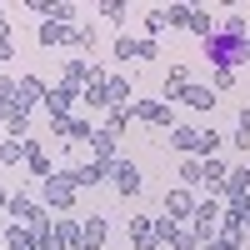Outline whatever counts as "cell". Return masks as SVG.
Listing matches in <instances>:
<instances>
[{
  "instance_id": "cell-14",
  "label": "cell",
  "mask_w": 250,
  "mask_h": 250,
  "mask_svg": "<svg viewBox=\"0 0 250 250\" xmlns=\"http://www.w3.org/2000/svg\"><path fill=\"white\" fill-rule=\"evenodd\" d=\"M35 40L40 45H75V25H55V20H40V30H35Z\"/></svg>"
},
{
  "instance_id": "cell-15",
  "label": "cell",
  "mask_w": 250,
  "mask_h": 250,
  "mask_svg": "<svg viewBox=\"0 0 250 250\" xmlns=\"http://www.w3.org/2000/svg\"><path fill=\"white\" fill-rule=\"evenodd\" d=\"M175 100H180V105H190V110H215V105H220V100H215V85H185Z\"/></svg>"
},
{
  "instance_id": "cell-11",
  "label": "cell",
  "mask_w": 250,
  "mask_h": 250,
  "mask_svg": "<svg viewBox=\"0 0 250 250\" xmlns=\"http://www.w3.org/2000/svg\"><path fill=\"white\" fill-rule=\"evenodd\" d=\"M225 205H235V200H245L250 195V165H230V175H225V185L215 190Z\"/></svg>"
},
{
  "instance_id": "cell-40",
  "label": "cell",
  "mask_w": 250,
  "mask_h": 250,
  "mask_svg": "<svg viewBox=\"0 0 250 250\" xmlns=\"http://www.w3.org/2000/svg\"><path fill=\"white\" fill-rule=\"evenodd\" d=\"M5 205H10V195H5V185H0V210H5Z\"/></svg>"
},
{
  "instance_id": "cell-37",
  "label": "cell",
  "mask_w": 250,
  "mask_h": 250,
  "mask_svg": "<svg viewBox=\"0 0 250 250\" xmlns=\"http://www.w3.org/2000/svg\"><path fill=\"white\" fill-rule=\"evenodd\" d=\"M230 85H235V70H215V95L230 90Z\"/></svg>"
},
{
  "instance_id": "cell-26",
  "label": "cell",
  "mask_w": 250,
  "mask_h": 250,
  "mask_svg": "<svg viewBox=\"0 0 250 250\" xmlns=\"http://www.w3.org/2000/svg\"><path fill=\"white\" fill-rule=\"evenodd\" d=\"M80 105H90V110H110V90H105V80H95V85L80 90Z\"/></svg>"
},
{
  "instance_id": "cell-32",
  "label": "cell",
  "mask_w": 250,
  "mask_h": 250,
  "mask_svg": "<svg viewBox=\"0 0 250 250\" xmlns=\"http://www.w3.org/2000/svg\"><path fill=\"white\" fill-rule=\"evenodd\" d=\"M145 30H150V40L165 35V30H170V15H165V10H150V15H145Z\"/></svg>"
},
{
  "instance_id": "cell-24",
  "label": "cell",
  "mask_w": 250,
  "mask_h": 250,
  "mask_svg": "<svg viewBox=\"0 0 250 250\" xmlns=\"http://www.w3.org/2000/svg\"><path fill=\"white\" fill-rule=\"evenodd\" d=\"M15 110H25V105H20V80H5V75H0V120L15 115Z\"/></svg>"
},
{
  "instance_id": "cell-10",
  "label": "cell",
  "mask_w": 250,
  "mask_h": 250,
  "mask_svg": "<svg viewBox=\"0 0 250 250\" xmlns=\"http://www.w3.org/2000/svg\"><path fill=\"white\" fill-rule=\"evenodd\" d=\"M130 110H135V120H145V125H170V130L180 125V120H175V110L165 105V100H135Z\"/></svg>"
},
{
  "instance_id": "cell-16",
  "label": "cell",
  "mask_w": 250,
  "mask_h": 250,
  "mask_svg": "<svg viewBox=\"0 0 250 250\" xmlns=\"http://www.w3.org/2000/svg\"><path fill=\"white\" fill-rule=\"evenodd\" d=\"M105 215H85V220H80V250H100V245H105Z\"/></svg>"
},
{
  "instance_id": "cell-34",
  "label": "cell",
  "mask_w": 250,
  "mask_h": 250,
  "mask_svg": "<svg viewBox=\"0 0 250 250\" xmlns=\"http://www.w3.org/2000/svg\"><path fill=\"white\" fill-rule=\"evenodd\" d=\"M225 215H230L235 225H245V230H250V195H245V200H235V205H230Z\"/></svg>"
},
{
  "instance_id": "cell-33",
  "label": "cell",
  "mask_w": 250,
  "mask_h": 250,
  "mask_svg": "<svg viewBox=\"0 0 250 250\" xmlns=\"http://www.w3.org/2000/svg\"><path fill=\"white\" fill-rule=\"evenodd\" d=\"M100 15L110 20V25H125V0H105V5H95Z\"/></svg>"
},
{
  "instance_id": "cell-35",
  "label": "cell",
  "mask_w": 250,
  "mask_h": 250,
  "mask_svg": "<svg viewBox=\"0 0 250 250\" xmlns=\"http://www.w3.org/2000/svg\"><path fill=\"white\" fill-rule=\"evenodd\" d=\"M75 45L80 50H95V25L85 20V25H75Z\"/></svg>"
},
{
  "instance_id": "cell-28",
  "label": "cell",
  "mask_w": 250,
  "mask_h": 250,
  "mask_svg": "<svg viewBox=\"0 0 250 250\" xmlns=\"http://www.w3.org/2000/svg\"><path fill=\"white\" fill-rule=\"evenodd\" d=\"M230 145H235V150H245L250 155V105L235 115V135H230Z\"/></svg>"
},
{
  "instance_id": "cell-5",
  "label": "cell",
  "mask_w": 250,
  "mask_h": 250,
  "mask_svg": "<svg viewBox=\"0 0 250 250\" xmlns=\"http://www.w3.org/2000/svg\"><path fill=\"white\" fill-rule=\"evenodd\" d=\"M110 185H115L125 200H135V195L145 190V175H140L135 160H115V165H110Z\"/></svg>"
},
{
  "instance_id": "cell-3",
  "label": "cell",
  "mask_w": 250,
  "mask_h": 250,
  "mask_svg": "<svg viewBox=\"0 0 250 250\" xmlns=\"http://www.w3.org/2000/svg\"><path fill=\"white\" fill-rule=\"evenodd\" d=\"M35 195H40L45 210H70V205H75V185H70L65 175H50V180L35 185Z\"/></svg>"
},
{
  "instance_id": "cell-30",
  "label": "cell",
  "mask_w": 250,
  "mask_h": 250,
  "mask_svg": "<svg viewBox=\"0 0 250 250\" xmlns=\"http://www.w3.org/2000/svg\"><path fill=\"white\" fill-rule=\"evenodd\" d=\"M25 160V140H0V165H20Z\"/></svg>"
},
{
  "instance_id": "cell-8",
  "label": "cell",
  "mask_w": 250,
  "mask_h": 250,
  "mask_svg": "<svg viewBox=\"0 0 250 250\" xmlns=\"http://www.w3.org/2000/svg\"><path fill=\"white\" fill-rule=\"evenodd\" d=\"M75 105H80V90H75V85H55V90L45 95L50 120H70V115H75Z\"/></svg>"
},
{
  "instance_id": "cell-25",
  "label": "cell",
  "mask_w": 250,
  "mask_h": 250,
  "mask_svg": "<svg viewBox=\"0 0 250 250\" xmlns=\"http://www.w3.org/2000/svg\"><path fill=\"white\" fill-rule=\"evenodd\" d=\"M55 245L60 250H80V220H55Z\"/></svg>"
},
{
  "instance_id": "cell-2",
  "label": "cell",
  "mask_w": 250,
  "mask_h": 250,
  "mask_svg": "<svg viewBox=\"0 0 250 250\" xmlns=\"http://www.w3.org/2000/svg\"><path fill=\"white\" fill-rule=\"evenodd\" d=\"M190 220H195V235H200V245H210V240L220 235V220H225V200H220V195H210V200H200Z\"/></svg>"
},
{
  "instance_id": "cell-18",
  "label": "cell",
  "mask_w": 250,
  "mask_h": 250,
  "mask_svg": "<svg viewBox=\"0 0 250 250\" xmlns=\"http://www.w3.org/2000/svg\"><path fill=\"white\" fill-rule=\"evenodd\" d=\"M45 80H40V75H20V105H25V110H35V105H45Z\"/></svg>"
},
{
  "instance_id": "cell-22",
  "label": "cell",
  "mask_w": 250,
  "mask_h": 250,
  "mask_svg": "<svg viewBox=\"0 0 250 250\" xmlns=\"http://www.w3.org/2000/svg\"><path fill=\"white\" fill-rule=\"evenodd\" d=\"M5 245H10V250H40V245H35V225H15V220H10V225H5Z\"/></svg>"
},
{
  "instance_id": "cell-12",
  "label": "cell",
  "mask_w": 250,
  "mask_h": 250,
  "mask_svg": "<svg viewBox=\"0 0 250 250\" xmlns=\"http://www.w3.org/2000/svg\"><path fill=\"white\" fill-rule=\"evenodd\" d=\"M195 205H200V200L185 190V185H180V190H165V220H175V225H180V220H190V215H195Z\"/></svg>"
},
{
  "instance_id": "cell-4",
  "label": "cell",
  "mask_w": 250,
  "mask_h": 250,
  "mask_svg": "<svg viewBox=\"0 0 250 250\" xmlns=\"http://www.w3.org/2000/svg\"><path fill=\"white\" fill-rule=\"evenodd\" d=\"M5 210H10L15 225H40V220H50V210H45L35 195H25V190H10V205H5Z\"/></svg>"
},
{
  "instance_id": "cell-41",
  "label": "cell",
  "mask_w": 250,
  "mask_h": 250,
  "mask_svg": "<svg viewBox=\"0 0 250 250\" xmlns=\"http://www.w3.org/2000/svg\"><path fill=\"white\" fill-rule=\"evenodd\" d=\"M245 60H250V45H245Z\"/></svg>"
},
{
  "instance_id": "cell-7",
  "label": "cell",
  "mask_w": 250,
  "mask_h": 250,
  "mask_svg": "<svg viewBox=\"0 0 250 250\" xmlns=\"http://www.w3.org/2000/svg\"><path fill=\"white\" fill-rule=\"evenodd\" d=\"M60 175H65V180L75 185V190H95V185L110 175V165H100V160H85V165H70V170H60Z\"/></svg>"
},
{
  "instance_id": "cell-38",
  "label": "cell",
  "mask_w": 250,
  "mask_h": 250,
  "mask_svg": "<svg viewBox=\"0 0 250 250\" xmlns=\"http://www.w3.org/2000/svg\"><path fill=\"white\" fill-rule=\"evenodd\" d=\"M5 60H15V40H10V35H0V65H5Z\"/></svg>"
},
{
  "instance_id": "cell-19",
  "label": "cell",
  "mask_w": 250,
  "mask_h": 250,
  "mask_svg": "<svg viewBox=\"0 0 250 250\" xmlns=\"http://www.w3.org/2000/svg\"><path fill=\"white\" fill-rule=\"evenodd\" d=\"M185 30H190V35H200V40H210V35L220 30V20H215L210 10H185Z\"/></svg>"
},
{
  "instance_id": "cell-39",
  "label": "cell",
  "mask_w": 250,
  "mask_h": 250,
  "mask_svg": "<svg viewBox=\"0 0 250 250\" xmlns=\"http://www.w3.org/2000/svg\"><path fill=\"white\" fill-rule=\"evenodd\" d=\"M0 35H10V15H5V5H0Z\"/></svg>"
},
{
  "instance_id": "cell-36",
  "label": "cell",
  "mask_w": 250,
  "mask_h": 250,
  "mask_svg": "<svg viewBox=\"0 0 250 250\" xmlns=\"http://www.w3.org/2000/svg\"><path fill=\"white\" fill-rule=\"evenodd\" d=\"M75 15H80V5H50V20H55V25H70Z\"/></svg>"
},
{
  "instance_id": "cell-6",
  "label": "cell",
  "mask_w": 250,
  "mask_h": 250,
  "mask_svg": "<svg viewBox=\"0 0 250 250\" xmlns=\"http://www.w3.org/2000/svg\"><path fill=\"white\" fill-rule=\"evenodd\" d=\"M115 60H160V40H135V35H120L115 40Z\"/></svg>"
},
{
  "instance_id": "cell-27",
  "label": "cell",
  "mask_w": 250,
  "mask_h": 250,
  "mask_svg": "<svg viewBox=\"0 0 250 250\" xmlns=\"http://www.w3.org/2000/svg\"><path fill=\"white\" fill-rule=\"evenodd\" d=\"M105 90H110V110L130 105V75H105Z\"/></svg>"
},
{
  "instance_id": "cell-29",
  "label": "cell",
  "mask_w": 250,
  "mask_h": 250,
  "mask_svg": "<svg viewBox=\"0 0 250 250\" xmlns=\"http://www.w3.org/2000/svg\"><path fill=\"white\" fill-rule=\"evenodd\" d=\"M130 105H135V100H130ZM130 105H115V110L105 115V130H115V135H120V130H125V125H130V120H135V110H130Z\"/></svg>"
},
{
  "instance_id": "cell-21",
  "label": "cell",
  "mask_w": 250,
  "mask_h": 250,
  "mask_svg": "<svg viewBox=\"0 0 250 250\" xmlns=\"http://www.w3.org/2000/svg\"><path fill=\"white\" fill-rule=\"evenodd\" d=\"M115 140H120V135H115V130H105V125L90 135V150H95V160H100V165H115Z\"/></svg>"
},
{
  "instance_id": "cell-1",
  "label": "cell",
  "mask_w": 250,
  "mask_h": 250,
  "mask_svg": "<svg viewBox=\"0 0 250 250\" xmlns=\"http://www.w3.org/2000/svg\"><path fill=\"white\" fill-rule=\"evenodd\" d=\"M245 45H250V40H240V35H225V30H215L210 40H205V60H210L215 70H235L240 60H245Z\"/></svg>"
},
{
  "instance_id": "cell-17",
  "label": "cell",
  "mask_w": 250,
  "mask_h": 250,
  "mask_svg": "<svg viewBox=\"0 0 250 250\" xmlns=\"http://www.w3.org/2000/svg\"><path fill=\"white\" fill-rule=\"evenodd\" d=\"M25 165H30V175H35V185L55 175V170H50V155H45V145H40V140H25Z\"/></svg>"
},
{
  "instance_id": "cell-31",
  "label": "cell",
  "mask_w": 250,
  "mask_h": 250,
  "mask_svg": "<svg viewBox=\"0 0 250 250\" xmlns=\"http://www.w3.org/2000/svg\"><path fill=\"white\" fill-rule=\"evenodd\" d=\"M180 185H185V190H190V185H200V160H190V155L180 160Z\"/></svg>"
},
{
  "instance_id": "cell-23",
  "label": "cell",
  "mask_w": 250,
  "mask_h": 250,
  "mask_svg": "<svg viewBox=\"0 0 250 250\" xmlns=\"http://www.w3.org/2000/svg\"><path fill=\"white\" fill-rule=\"evenodd\" d=\"M185 85H190V65H185V60H175V65H170V75H165V105H170V100H175Z\"/></svg>"
},
{
  "instance_id": "cell-13",
  "label": "cell",
  "mask_w": 250,
  "mask_h": 250,
  "mask_svg": "<svg viewBox=\"0 0 250 250\" xmlns=\"http://www.w3.org/2000/svg\"><path fill=\"white\" fill-rule=\"evenodd\" d=\"M130 245H135V250H160L155 215H130Z\"/></svg>"
},
{
  "instance_id": "cell-20",
  "label": "cell",
  "mask_w": 250,
  "mask_h": 250,
  "mask_svg": "<svg viewBox=\"0 0 250 250\" xmlns=\"http://www.w3.org/2000/svg\"><path fill=\"white\" fill-rule=\"evenodd\" d=\"M225 175H230V165H225L220 155H210V160H200V185H210V195L225 185Z\"/></svg>"
},
{
  "instance_id": "cell-9",
  "label": "cell",
  "mask_w": 250,
  "mask_h": 250,
  "mask_svg": "<svg viewBox=\"0 0 250 250\" xmlns=\"http://www.w3.org/2000/svg\"><path fill=\"white\" fill-rule=\"evenodd\" d=\"M170 145H175L180 155H205V160H210V145H205V130H190V125H175V130H170Z\"/></svg>"
}]
</instances>
